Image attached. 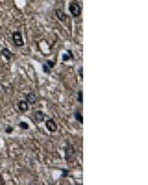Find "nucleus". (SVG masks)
Listing matches in <instances>:
<instances>
[{
  "label": "nucleus",
  "mask_w": 148,
  "mask_h": 185,
  "mask_svg": "<svg viewBox=\"0 0 148 185\" xmlns=\"http://www.w3.org/2000/svg\"><path fill=\"white\" fill-rule=\"evenodd\" d=\"M68 9H69L70 14L74 17V18H78V17L81 15V12H82V9H81L80 5L77 3V2H71V3L69 4Z\"/></svg>",
  "instance_id": "nucleus-1"
},
{
  "label": "nucleus",
  "mask_w": 148,
  "mask_h": 185,
  "mask_svg": "<svg viewBox=\"0 0 148 185\" xmlns=\"http://www.w3.org/2000/svg\"><path fill=\"white\" fill-rule=\"evenodd\" d=\"M64 153H65V159L67 162H72L75 157V150H74L73 146L70 144H67V146L64 148Z\"/></svg>",
  "instance_id": "nucleus-2"
},
{
  "label": "nucleus",
  "mask_w": 148,
  "mask_h": 185,
  "mask_svg": "<svg viewBox=\"0 0 148 185\" xmlns=\"http://www.w3.org/2000/svg\"><path fill=\"white\" fill-rule=\"evenodd\" d=\"M12 39H13L14 45H15L16 47H23L24 46V40L22 38V34L19 32V31H15V32H13Z\"/></svg>",
  "instance_id": "nucleus-3"
},
{
  "label": "nucleus",
  "mask_w": 148,
  "mask_h": 185,
  "mask_svg": "<svg viewBox=\"0 0 148 185\" xmlns=\"http://www.w3.org/2000/svg\"><path fill=\"white\" fill-rule=\"evenodd\" d=\"M33 117H34L35 121L37 122V123H40V122L45 121V114H44V112L40 111V110L35 111L34 114H33Z\"/></svg>",
  "instance_id": "nucleus-4"
},
{
  "label": "nucleus",
  "mask_w": 148,
  "mask_h": 185,
  "mask_svg": "<svg viewBox=\"0 0 148 185\" xmlns=\"http://www.w3.org/2000/svg\"><path fill=\"white\" fill-rule=\"evenodd\" d=\"M46 127L49 132H56L57 130V125L52 119H49L46 122Z\"/></svg>",
  "instance_id": "nucleus-5"
},
{
  "label": "nucleus",
  "mask_w": 148,
  "mask_h": 185,
  "mask_svg": "<svg viewBox=\"0 0 148 185\" xmlns=\"http://www.w3.org/2000/svg\"><path fill=\"white\" fill-rule=\"evenodd\" d=\"M26 100H27V102L29 103V104L34 105V104H36V103H37L38 97H37V95H36V93L30 92V93H28L27 96H26Z\"/></svg>",
  "instance_id": "nucleus-6"
},
{
  "label": "nucleus",
  "mask_w": 148,
  "mask_h": 185,
  "mask_svg": "<svg viewBox=\"0 0 148 185\" xmlns=\"http://www.w3.org/2000/svg\"><path fill=\"white\" fill-rule=\"evenodd\" d=\"M56 17L60 22H66L67 21V15L62 10H60V9L56 10Z\"/></svg>",
  "instance_id": "nucleus-7"
},
{
  "label": "nucleus",
  "mask_w": 148,
  "mask_h": 185,
  "mask_svg": "<svg viewBox=\"0 0 148 185\" xmlns=\"http://www.w3.org/2000/svg\"><path fill=\"white\" fill-rule=\"evenodd\" d=\"M18 108L21 112H26L29 109V103L27 100H21L18 102Z\"/></svg>",
  "instance_id": "nucleus-8"
},
{
  "label": "nucleus",
  "mask_w": 148,
  "mask_h": 185,
  "mask_svg": "<svg viewBox=\"0 0 148 185\" xmlns=\"http://www.w3.org/2000/svg\"><path fill=\"white\" fill-rule=\"evenodd\" d=\"M1 55L5 57L6 59H11L12 57H13V54L10 52V50H8L7 48H3V49L1 50Z\"/></svg>",
  "instance_id": "nucleus-9"
},
{
  "label": "nucleus",
  "mask_w": 148,
  "mask_h": 185,
  "mask_svg": "<svg viewBox=\"0 0 148 185\" xmlns=\"http://www.w3.org/2000/svg\"><path fill=\"white\" fill-rule=\"evenodd\" d=\"M73 59V54H72V52H71L70 50H68L67 52H66V54H64L62 56V61H69V59Z\"/></svg>",
  "instance_id": "nucleus-10"
},
{
  "label": "nucleus",
  "mask_w": 148,
  "mask_h": 185,
  "mask_svg": "<svg viewBox=\"0 0 148 185\" xmlns=\"http://www.w3.org/2000/svg\"><path fill=\"white\" fill-rule=\"evenodd\" d=\"M74 118H75V119L77 120L79 123L83 124V116L81 115V113L78 111V110H77V111L74 112Z\"/></svg>",
  "instance_id": "nucleus-11"
},
{
  "label": "nucleus",
  "mask_w": 148,
  "mask_h": 185,
  "mask_svg": "<svg viewBox=\"0 0 148 185\" xmlns=\"http://www.w3.org/2000/svg\"><path fill=\"white\" fill-rule=\"evenodd\" d=\"M77 101L79 103H81V104L83 103V92H82V90L78 91V93H77Z\"/></svg>",
  "instance_id": "nucleus-12"
},
{
  "label": "nucleus",
  "mask_w": 148,
  "mask_h": 185,
  "mask_svg": "<svg viewBox=\"0 0 148 185\" xmlns=\"http://www.w3.org/2000/svg\"><path fill=\"white\" fill-rule=\"evenodd\" d=\"M42 66V70H44V72H45V73H47V74H49V73H51V68H49V67L47 66L46 64H44Z\"/></svg>",
  "instance_id": "nucleus-13"
},
{
  "label": "nucleus",
  "mask_w": 148,
  "mask_h": 185,
  "mask_svg": "<svg viewBox=\"0 0 148 185\" xmlns=\"http://www.w3.org/2000/svg\"><path fill=\"white\" fill-rule=\"evenodd\" d=\"M19 127L23 130H29V124L26 123V122H20L19 123Z\"/></svg>",
  "instance_id": "nucleus-14"
},
{
  "label": "nucleus",
  "mask_w": 148,
  "mask_h": 185,
  "mask_svg": "<svg viewBox=\"0 0 148 185\" xmlns=\"http://www.w3.org/2000/svg\"><path fill=\"white\" fill-rule=\"evenodd\" d=\"M46 64H47V66L49 67V68H52V67H53L54 66H56V64H54V62L52 61H47Z\"/></svg>",
  "instance_id": "nucleus-15"
},
{
  "label": "nucleus",
  "mask_w": 148,
  "mask_h": 185,
  "mask_svg": "<svg viewBox=\"0 0 148 185\" xmlns=\"http://www.w3.org/2000/svg\"><path fill=\"white\" fill-rule=\"evenodd\" d=\"M69 173V170L68 169H62V175H61V177H66Z\"/></svg>",
  "instance_id": "nucleus-16"
},
{
  "label": "nucleus",
  "mask_w": 148,
  "mask_h": 185,
  "mask_svg": "<svg viewBox=\"0 0 148 185\" xmlns=\"http://www.w3.org/2000/svg\"><path fill=\"white\" fill-rule=\"evenodd\" d=\"M5 132L7 134H9V133H12L13 132V127H11V126H8L7 128L5 129Z\"/></svg>",
  "instance_id": "nucleus-17"
},
{
  "label": "nucleus",
  "mask_w": 148,
  "mask_h": 185,
  "mask_svg": "<svg viewBox=\"0 0 148 185\" xmlns=\"http://www.w3.org/2000/svg\"><path fill=\"white\" fill-rule=\"evenodd\" d=\"M79 75H80V77L81 78H83V67L81 66V67H79Z\"/></svg>",
  "instance_id": "nucleus-18"
}]
</instances>
